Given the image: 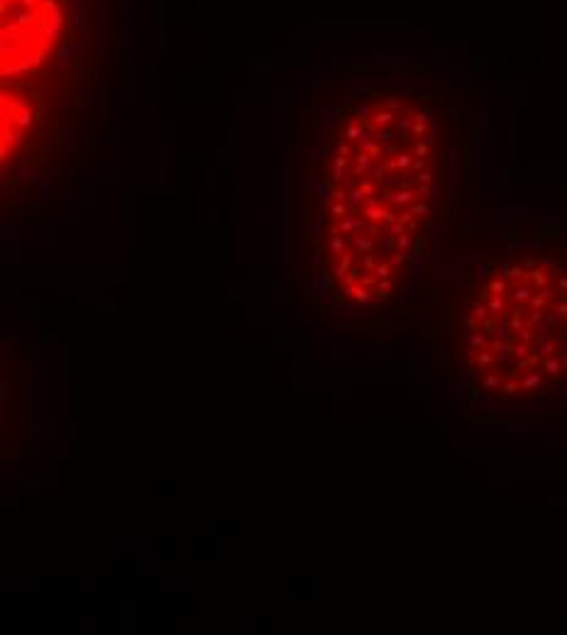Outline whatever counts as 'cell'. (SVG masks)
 Wrapping results in <instances>:
<instances>
[{
  "label": "cell",
  "instance_id": "3",
  "mask_svg": "<svg viewBox=\"0 0 567 635\" xmlns=\"http://www.w3.org/2000/svg\"><path fill=\"white\" fill-rule=\"evenodd\" d=\"M3 171L10 176L59 108L110 64L122 0H0Z\"/></svg>",
  "mask_w": 567,
  "mask_h": 635
},
{
  "label": "cell",
  "instance_id": "2",
  "mask_svg": "<svg viewBox=\"0 0 567 635\" xmlns=\"http://www.w3.org/2000/svg\"><path fill=\"white\" fill-rule=\"evenodd\" d=\"M450 354L479 403L516 408L567 391V244L521 242L475 274Z\"/></svg>",
  "mask_w": 567,
  "mask_h": 635
},
{
  "label": "cell",
  "instance_id": "1",
  "mask_svg": "<svg viewBox=\"0 0 567 635\" xmlns=\"http://www.w3.org/2000/svg\"><path fill=\"white\" fill-rule=\"evenodd\" d=\"M447 120L418 79H354L308 162V240L330 291L379 305L404 288L445 203Z\"/></svg>",
  "mask_w": 567,
  "mask_h": 635
}]
</instances>
